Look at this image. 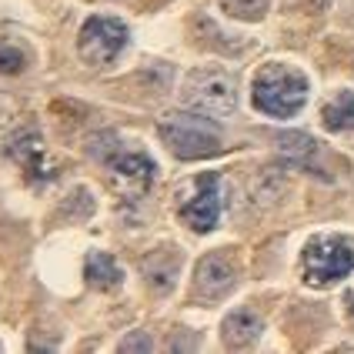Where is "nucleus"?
I'll use <instances>...</instances> for the list:
<instances>
[{
  "instance_id": "7ed1b4c3",
  "label": "nucleus",
  "mask_w": 354,
  "mask_h": 354,
  "mask_svg": "<svg viewBox=\"0 0 354 354\" xmlns=\"http://www.w3.org/2000/svg\"><path fill=\"white\" fill-rule=\"evenodd\" d=\"M104 140H107V147H100V140L91 138V154L107 164V171L114 177V187L124 197L147 194V187L154 184V171H158L154 160L147 154H138V151H120L114 134H104Z\"/></svg>"
},
{
  "instance_id": "f8f14e48",
  "label": "nucleus",
  "mask_w": 354,
  "mask_h": 354,
  "mask_svg": "<svg viewBox=\"0 0 354 354\" xmlns=\"http://www.w3.org/2000/svg\"><path fill=\"white\" fill-rule=\"evenodd\" d=\"M324 127L328 131H351L354 127V94L351 91H344V94H337L328 107H324Z\"/></svg>"
},
{
  "instance_id": "a211bd4d",
  "label": "nucleus",
  "mask_w": 354,
  "mask_h": 354,
  "mask_svg": "<svg viewBox=\"0 0 354 354\" xmlns=\"http://www.w3.org/2000/svg\"><path fill=\"white\" fill-rule=\"evenodd\" d=\"M351 315H354V291H351Z\"/></svg>"
},
{
  "instance_id": "f3484780",
  "label": "nucleus",
  "mask_w": 354,
  "mask_h": 354,
  "mask_svg": "<svg viewBox=\"0 0 354 354\" xmlns=\"http://www.w3.org/2000/svg\"><path fill=\"white\" fill-rule=\"evenodd\" d=\"M120 351H124V354H127V351L147 354V351H154V344H151V337H147V335H131V337H124V341H120Z\"/></svg>"
},
{
  "instance_id": "2eb2a0df",
  "label": "nucleus",
  "mask_w": 354,
  "mask_h": 354,
  "mask_svg": "<svg viewBox=\"0 0 354 354\" xmlns=\"http://www.w3.org/2000/svg\"><path fill=\"white\" fill-rule=\"evenodd\" d=\"M221 7L237 20H261L268 10V0H221Z\"/></svg>"
},
{
  "instance_id": "0eeeda50",
  "label": "nucleus",
  "mask_w": 354,
  "mask_h": 354,
  "mask_svg": "<svg viewBox=\"0 0 354 354\" xmlns=\"http://www.w3.org/2000/svg\"><path fill=\"white\" fill-rule=\"evenodd\" d=\"M127 47V27L114 17H91L80 27V57L87 64H111Z\"/></svg>"
},
{
  "instance_id": "9d476101",
  "label": "nucleus",
  "mask_w": 354,
  "mask_h": 354,
  "mask_svg": "<svg viewBox=\"0 0 354 354\" xmlns=\"http://www.w3.org/2000/svg\"><path fill=\"white\" fill-rule=\"evenodd\" d=\"M84 277L97 291H114V288H120V281H124L118 261L111 254H100V251H91V254L84 257Z\"/></svg>"
},
{
  "instance_id": "f257e3e1",
  "label": "nucleus",
  "mask_w": 354,
  "mask_h": 354,
  "mask_svg": "<svg viewBox=\"0 0 354 354\" xmlns=\"http://www.w3.org/2000/svg\"><path fill=\"white\" fill-rule=\"evenodd\" d=\"M158 134L171 147V154L180 160L211 158L221 151V127L201 111L197 114H187V111L164 114L158 124Z\"/></svg>"
},
{
  "instance_id": "39448f33",
  "label": "nucleus",
  "mask_w": 354,
  "mask_h": 354,
  "mask_svg": "<svg viewBox=\"0 0 354 354\" xmlns=\"http://www.w3.org/2000/svg\"><path fill=\"white\" fill-rule=\"evenodd\" d=\"M180 97H184V104L191 111H201L207 118H227L237 107L234 80L227 77L224 71H194L191 77L184 80Z\"/></svg>"
},
{
  "instance_id": "6e6552de",
  "label": "nucleus",
  "mask_w": 354,
  "mask_h": 354,
  "mask_svg": "<svg viewBox=\"0 0 354 354\" xmlns=\"http://www.w3.org/2000/svg\"><path fill=\"white\" fill-rule=\"evenodd\" d=\"M7 151H10V158L27 171L30 180H54V177H57V167H54V160H47V154H44V140H40V134L34 127L14 134L10 144H7Z\"/></svg>"
},
{
  "instance_id": "9b49d317",
  "label": "nucleus",
  "mask_w": 354,
  "mask_h": 354,
  "mask_svg": "<svg viewBox=\"0 0 354 354\" xmlns=\"http://www.w3.org/2000/svg\"><path fill=\"white\" fill-rule=\"evenodd\" d=\"M221 331H224V344L227 348H248L261 335V317L254 311H248V308H241V311L224 317V328Z\"/></svg>"
},
{
  "instance_id": "f03ea898",
  "label": "nucleus",
  "mask_w": 354,
  "mask_h": 354,
  "mask_svg": "<svg viewBox=\"0 0 354 354\" xmlns=\"http://www.w3.org/2000/svg\"><path fill=\"white\" fill-rule=\"evenodd\" d=\"M308 100V80L284 64H268L254 77V107L271 118H291Z\"/></svg>"
},
{
  "instance_id": "423d86ee",
  "label": "nucleus",
  "mask_w": 354,
  "mask_h": 354,
  "mask_svg": "<svg viewBox=\"0 0 354 354\" xmlns=\"http://www.w3.org/2000/svg\"><path fill=\"white\" fill-rule=\"evenodd\" d=\"M180 217L197 234L214 231L217 217H221V177L217 174L197 177L194 184L187 187V194H180Z\"/></svg>"
},
{
  "instance_id": "1a4fd4ad",
  "label": "nucleus",
  "mask_w": 354,
  "mask_h": 354,
  "mask_svg": "<svg viewBox=\"0 0 354 354\" xmlns=\"http://www.w3.org/2000/svg\"><path fill=\"white\" fill-rule=\"evenodd\" d=\"M231 284H234V271H231V264L224 257H217V254L201 257V264H197V291L201 295L221 297Z\"/></svg>"
},
{
  "instance_id": "dca6fc26",
  "label": "nucleus",
  "mask_w": 354,
  "mask_h": 354,
  "mask_svg": "<svg viewBox=\"0 0 354 354\" xmlns=\"http://www.w3.org/2000/svg\"><path fill=\"white\" fill-rule=\"evenodd\" d=\"M24 64H27L24 50L10 47V44H0V74H20Z\"/></svg>"
},
{
  "instance_id": "20e7f679",
  "label": "nucleus",
  "mask_w": 354,
  "mask_h": 354,
  "mask_svg": "<svg viewBox=\"0 0 354 354\" xmlns=\"http://www.w3.org/2000/svg\"><path fill=\"white\" fill-rule=\"evenodd\" d=\"M301 268H304V281L315 284V288L335 284V281H341V277H348L354 271V241L341 234L315 237L304 248Z\"/></svg>"
},
{
  "instance_id": "4468645a",
  "label": "nucleus",
  "mask_w": 354,
  "mask_h": 354,
  "mask_svg": "<svg viewBox=\"0 0 354 354\" xmlns=\"http://www.w3.org/2000/svg\"><path fill=\"white\" fill-rule=\"evenodd\" d=\"M277 151L288 160H295V164H304V160L315 158L317 144L308 138V134H281V138H277Z\"/></svg>"
},
{
  "instance_id": "ddd939ff",
  "label": "nucleus",
  "mask_w": 354,
  "mask_h": 354,
  "mask_svg": "<svg viewBox=\"0 0 354 354\" xmlns=\"http://www.w3.org/2000/svg\"><path fill=\"white\" fill-rule=\"evenodd\" d=\"M144 274H147V281H151V288H158L160 295L171 291V288H174V274H177L174 257H167V254L147 257V261H144Z\"/></svg>"
}]
</instances>
